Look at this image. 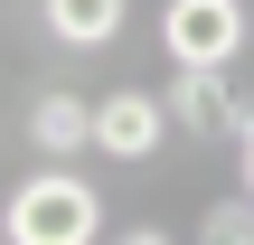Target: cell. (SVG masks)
Masks as SVG:
<instances>
[{
    "label": "cell",
    "mask_w": 254,
    "mask_h": 245,
    "mask_svg": "<svg viewBox=\"0 0 254 245\" xmlns=\"http://www.w3.org/2000/svg\"><path fill=\"white\" fill-rule=\"evenodd\" d=\"M0 236L9 245H94L104 236V198L75 179V170H28L0 208Z\"/></svg>",
    "instance_id": "1"
},
{
    "label": "cell",
    "mask_w": 254,
    "mask_h": 245,
    "mask_svg": "<svg viewBox=\"0 0 254 245\" xmlns=\"http://www.w3.org/2000/svg\"><path fill=\"white\" fill-rule=\"evenodd\" d=\"M254 38L245 0H170L160 9V47H170V66H236Z\"/></svg>",
    "instance_id": "2"
},
{
    "label": "cell",
    "mask_w": 254,
    "mask_h": 245,
    "mask_svg": "<svg viewBox=\"0 0 254 245\" xmlns=\"http://www.w3.org/2000/svg\"><path fill=\"white\" fill-rule=\"evenodd\" d=\"M160 132H170V104L141 94V85H123V94L94 104V151H113V161H151Z\"/></svg>",
    "instance_id": "3"
},
{
    "label": "cell",
    "mask_w": 254,
    "mask_h": 245,
    "mask_svg": "<svg viewBox=\"0 0 254 245\" xmlns=\"http://www.w3.org/2000/svg\"><path fill=\"white\" fill-rule=\"evenodd\" d=\"M170 123H179V132H236L226 66H179V76H170Z\"/></svg>",
    "instance_id": "4"
},
{
    "label": "cell",
    "mask_w": 254,
    "mask_h": 245,
    "mask_svg": "<svg viewBox=\"0 0 254 245\" xmlns=\"http://www.w3.org/2000/svg\"><path fill=\"white\" fill-rule=\"evenodd\" d=\"M38 19H47L57 47H113L123 19H132V0H38Z\"/></svg>",
    "instance_id": "5"
},
{
    "label": "cell",
    "mask_w": 254,
    "mask_h": 245,
    "mask_svg": "<svg viewBox=\"0 0 254 245\" xmlns=\"http://www.w3.org/2000/svg\"><path fill=\"white\" fill-rule=\"evenodd\" d=\"M28 151H94V104H75V94H38L28 104Z\"/></svg>",
    "instance_id": "6"
},
{
    "label": "cell",
    "mask_w": 254,
    "mask_h": 245,
    "mask_svg": "<svg viewBox=\"0 0 254 245\" xmlns=\"http://www.w3.org/2000/svg\"><path fill=\"white\" fill-rule=\"evenodd\" d=\"M198 236H207V245H254V189H245V198H217V208L198 217Z\"/></svg>",
    "instance_id": "7"
},
{
    "label": "cell",
    "mask_w": 254,
    "mask_h": 245,
    "mask_svg": "<svg viewBox=\"0 0 254 245\" xmlns=\"http://www.w3.org/2000/svg\"><path fill=\"white\" fill-rule=\"evenodd\" d=\"M236 151H245V189H254V113L236 104Z\"/></svg>",
    "instance_id": "8"
}]
</instances>
